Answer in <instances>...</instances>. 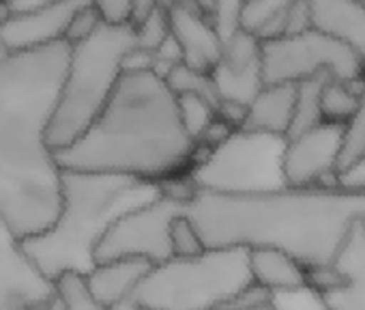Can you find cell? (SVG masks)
<instances>
[{
  "label": "cell",
  "mask_w": 365,
  "mask_h": 310,
  "mask_svg": "<svg viewBox=\"0 0 365 310\" xmlns=\"http://www.w3.org/2000/svg\"><path fill=\"white\" fill-rule=\"evenodd\" d=\"M56 293L63 310H106L88 293L84 278L78 274H65L56 280Z\"/></svg>",
  "instance_id": "cell-26"
},
{
  "label": "cell",
  "mask_w": 365,
  "mask_h": 310,
  "mask_svg": "<svg viewBox=\"0 0 365 310\" xmlns=\"http://www.w3.org/2000/svg\"><path fill=\"white\" fill-rule=\"evenodd\" d=\"M11 11H22V9H31V7H37L41 3H46V0H7Z\"/></svg>",
  "instance_id": "cell-33"
},
{
  "label": "cell",
  "mask_w": 365,
  "mask_h": 310,
  "mask_svg": "<svg viewBox=\"0 0 365 310\" xmlns=\"http://www.w3.org/2000/svg\"><path fill=\"white\" fill-rule=\"evenodd\" d=\"M363 3H365V0H363Z\"/></svg>",
  "instance_id": "cell-39"
},
{
  "label": "cell",
  "mask_w": 365,
  "mask_h": 310,
  "mask_svg": "<svg viewBox=\"0 0 365 310\" xmlns=\"http://www.w3.org/2000/svg\"><path fill=\"white\" fill-rule=\"evenodd\" d=\"M335 280L316 291L324 310H365V224H359L331 265Z\"/></svg>",
  "instance_id": "cell-15"
},
{
  "label": "cell",
  "mask_w": 365,
  "mask_h": 310,
  "mask_svg": "<svg viewBox=\"0 0 365 310\" xmlns=\"http://www.w3.org/2000/svg\"><path fill=\"white\" fill-rule=\"evenodd\" d=\"M170 248L172 256H196L207 250L198 229L185 214H180L170 226Z\"/></svg>",
  "instance_id": "cell-27"
},
{
  "label": "cell",
  "mask_w": 365,
  "mask_h": 310,
  "mask_svg": "<svg viewBox=\"0 0 365 310\" xmlns=\"http://www.w3.org/2000/svg\"><path fill=\"white\" fill-rule=\"evenodd\" d=\"M161 0H133V7H135V16H133V24L140 22L155 5H159Z\"/></svg>",
  "instance_id": "cell-32"
},
{
  "label": "cell",
  "mask_w": 365,
  "mask_h": 310,
  "mask_svg": "<svg viewBox=\"0 0 365 310\" xmlns=\"http://www.w3.org/2000/svg\"><path fill=\"white\" fill-rule=\"evenodd\" d=\"M88 0H46V3L11 11L0 22V48L3 52H24L65 41L67 26L78 9Z\"/></svg>",
  "instance_id": "cell-12"
},
{
  "label": "cell",
  "mask_w": 365,
  "mask_h": 310,
  "mask_svg": "<svg viewBox=\"0 0 365 310\" xmlns=\"http://www.w3.org/2000/svg\"><path fill=\"white\" fill-rule=\"evenodd\" d=\"M176 108H178V116H180L182 127H185L187 136L194 142H198L202 138V134L209 129V125L217 116L215 104L202 95H196V93H178L176 95Z\"/></svg>",
  "instance_id": "cell-23"
},
{
  "label": "cell",
  "mask_w": 365,
  "mask_h": 310,
  "mask_svg": "<svg viewBox=\"0 0 365 310\" xmlns=\"http://www.w3.org/2000/svg\"><path fill=\"white\" fill-rule=\"evenodd\" d=\"M341 151V125L322 121L286 140L284 177L288 186L335 184Z\"/></svg>",
  "instance_id": "cell-11"
},
{
  "label": "cell",
  "mask_w": 365,
  "mask_h": 310,
  "mask_svg": "<svg viewBox=\"0 0 365 310\" xmlns=\"http://www.w3.org/2000/svg\"><path fill=\"white\" fill-rule=\"evenodd\" d=\"M56 297V282L35 265L22 237L0 218V310H46Z\"/></svg>",
  "instance_id": "cell-10"
},
{
  "label": "cell",
  "mask_w": 365,
  "mask_h": 310,
  "mask_svg": "<svg viewBox=\"0 0 365 310\" xmlns=\"http://www.w3.org/2000/svg\"><path fill=\"white\" fill-rule=\"evenodd\" d=\"M286 136L237 127L220 144L202 155L187 175L194 190L217 194H260L286 184L284 153Z\"/></svg>",
  "instance_id": "cell-7"
},
{
  "label": "cell",
  "mask_w": 365,
  "mask_h": 310,
  "mask_svg": "<svg viewBox=\"0 0 365 310\" xmlns=\"http://www.w3.org/2000/svg\"><path fill=\"white\" fill-rule=\"evenodd\" d=\"M3 54H5V52H3V48H0V56H3Z\"/></svg>",
  "instance_id": "cell-38"
},
{
  "label": "cell",
  "mask_w": 365,
  "mask_h": 310,
  "mask_svg": "<svg viewBox=\"0 0 365 310\" xmlns=\"http://www.w3.org/2000/svg\"><path fill=\"white\" fill-rule=\"evenodd\" d=\"M327 78H309L303 82H297V97H294V114L290 123V136H297L318 123H322V112H320V91Z\"/></svg>",
  "instance_id": "cell-22"
},
{
  "label": "cell",
  "mask_w": 365,
  "mask_h": 310,
  "mask_svg": "<svg viewBox=\"0 0 365 310\" xmlns=\"http://www.w3.org/2000/svg\"><path fill=\"white\" fill-rule=\"evenodd\" d=\"M250 271L254 284L275 295H286L309 286L307 269L290 254L275 248H252Z\"/></svg>",
  "instance_id": "cell-19"
},
{
  "label": "cell",
  "mask_w": 365,
  "mask_h": 310,
  "mask_svg": "<svg viewBox=\"0 0 365 310\" xmlns=\"http://www.w3.org/2000/svg\"><path fill=\"white\" fill-rule=\"evenodd\" d=\"M159 192L161 186L127 175L61 169V209L46 231L22 239L24 250L54 282L65 274L86 276L106 231Z\"/></svg>",
  "instance_id": "cell-4"
},
{
  "label": "cell",
  "mask_w": 365,
  "mask_h": 310,
  "mask_svg": "<svg viewBox=\"0 0 365 310\" xmlns=\"http://www.w3.org/2000/svg\"><path fill=\"white\" fill-rule=\"evenodd\" d=\"M292 0H241L237 29L254 35L258 41L282 37L286 31V11Z\"/></svg>",
  "instance_id": "cell-20"
},
{
  "label": "cell",
  "mask_w": 365,
  "mask_h": 310,
  "mask_svg": "<svg viewBox=\"0 0 365 310\" xmlns=\"http://www.w3.org/2000/svg\"><path fill=\"white\" fill-rule=\"evenodd\" d=\"M365 155V89L361 93L359 106L352 116L341 125V151H339V169L350 166Z\"/></svg>",
  "instance_id": "cell-25"
},
{
  "label": "cell",
  "mask_w": 365,
  "mask_h": 310,
  "mask_svg": "<svg viewBox=\"0 0 365 310\" xmlns=\"http://www.w3.org/2000/svg\"><path fill=\"white\" fill-rule=\"evenodd\" d=\"M260 74L264 84H297L320 76L361 82L365 80V63L344 41L309 29L260 41Z\"/></svg>",
  "instance_id": "cell-8"
},
{
  "label": "cell",
  "mask_w": 365,
  "mask_h": 310,
  "mask_svg": "<svg viewBox=\"0 0 365 310\" xmlns=\"http://www.w3.org/2000/svg\"><path fill=\"white\" fill-rule=\"evenodd\" d=\"M312 29L350 46L365 63V3L363 0H307Z\"/></svg>",
  "instance_id": "cell-16"
},
{
  "label": "cell",
  "mask_w": 365,
  "mask_h": 310,
  "mask_svg": "<svg viewBox=\"0 0 365 310\" xmlns=\"http://www.w3.org/2000/svg\"><path fill=\"white\" fill-rule=\"evenodd\" d=\"M241 0H215V26L222 41L237 31V11Z\"/></svg>",
  "instance_id": "cell-30"
},
{
  "label": "cell",
  "mask_w": 365,
  "mask_h": 310,
  "mask_svg": "<svg viewBox=\"0 0 365 310\" xmlns=\"http://www.w3.org/2000/svg\"><path fill=\"white\" fill-rule=\"evenodd\" d=\"M69 46L0 56V218L22 239L46 231L61 209V166L48 142Z\"/></svg>",
  "instance_id": "cell-2"
},
{
  "label": "cell",
  "mask_w": 365,
  "mask_h": 310,
  "mask_svg": "<svg viewBox=\"0 0 365 310\" xmlns=\"http://www.w3.org/2000/svg\"><path fill=\"white\" fill-rule=\"evenodd\" d=\"M163 80L172 89L174 95H178V93H196V95H202L209 101H213L215 108L220 104V97H217L215 84L211 80V74H202V71H196V69L182 65V63H176L163 74Z\"/></svg>",
  "instance_id": "cell-24"
},
{
  "label": "cell",
  "mask_w": 365,
  "mask_h": 310,
  "mask_svg": "<svg viewBox=\"0 0 365 310\" xmlns=\"http://www.w3.org/2000/svg\"><path fill=\"white\" fill-rule=\"evenodd\" d=\"M294 97H297V84L290 82L262 84L245 108L241 129L267 131L288 138L292 114H294Z\"/></svg>",
  "instance_id": "cell-17"
},
{
  "label": "cell",
  "mask_w": 365,
  "mask_h": 310,
  "mask_svg": "<svg viewBox=\"0 0 365 310\" xmlns=\"http://www.w3.org/2000/svg\"><path fill=\"white\" fill-rule=\"evenodd\" d=\"M190 190V184L187 190L163 186L155 199L123 214L97 244L95 265L114 259H140L155 265L170 259V226L182 214Z\"/></svg>",
  "instance_id": "cell-9"
},
{
  "label": "cell",
  "mask_w": 365,
  "mask_h": 310,
  "mask_svg": "<svg viewBox=\"0 0 365 310\" xmlns=\"http://www.w3.org/2000/svg\"><path fill=\"white\" fill-rule=\"evenodd\" d=\"M252 284L247 248H207L150 265L129 297L140 310H224Z\"/></svg>",
  "instance_id": "cell-6"
},
{
  "label": "cell",
  "mask_w": 365,
  "mask_h": 310,
  "mask_svg": "<svg viewBox=\"0 0 365 310\" xmlns=\"http://www.w3.org/2000/svg\"><path fill=\"white\" fill-rule=\"evenodd\" d=\"M247 310H279V306L275 304V299H271V301H264V304L252 306V308H247Z\"/></svg>",
  "instance_id": "cell-35"
},
{
  "label": "cell",
  "mask_w": 365,
  "mask_h": 310,
  "mask_svg": "<svg viewBox=\"0 0 365 310\" xmlns=\"http://www.w3.org/2000/svg\"><path fill=\"white\" fill-rule=\"evenodd\" d=\"M168 31L178 46L180 63L196 71L211 74L222 56V37L211 18L196 3H165Z\"/></svg>",
  "instance_id": "cell-14"
},
{
  "label": "cell",
  "mask_w": 365,
  "mask_h": 310,
  "mask_svg": "<svg viewBox=\"0 0 365 310\" xmlns=\"http://www.w3.org/2000/svg\"><path fill=\"white\" fill-rule=\"evenodd\" d=\"M46 310H63V306H61V299L56 297V301H54V304H50Z\"/></svg>",
  "instance_id": "cell-36"
},
{
  "label": "cell",
  "mask_w": 365,
  "mask_h": 310,
  "mask_svg": "<svg viewBox=\"0 0 365 310\" xmlns=\"http://www.w3.org/2000/svg\"><path fill=\"white\" fill-rule=\"evenodd\" d=\"M182 214L207 248H275L314 271L331 267L348 235L365 224V190L318 184L217 194L192 188Z\"/></svg>",
  "instance_id": "cell-1"
},
{
  "label": "cell",
  "mask_w": 365,
  "mask_h": 310,
  "mask_svg": "<svg viewBox=\"0 0 365 310\" xmlns=\"http://www.w3.org/2000/svg\"><path fill=\"white\" fill-rule=\"evenodd\" d=\"M211 80L220 101L247 108L264 84L260 74V41L241 29L228 35L222 44V56L211 71Z\"/></svg>",
  "instance_id": "cell-13"
},
{
  "label": "cell",
  "mask_w": 365,
  "mask_h": 310,
  "mask_svg": "<svg viewBox=\"0 0 365 310\" xmlns=\"http://www.w3.org/2000/svg\"><path fill=\"white\" fill-rule=\"evenodd\" d=\"M363 89H365V80H361V82H341V80L327 78L324 84H322V91H320L322 121L344 125L352 116V112L356 110Z\"/></svg>",
  "instance_id": "cell-21"
},
{
  "label": "cell",
  "mask_w": 365,
  "mask_h": 310,
  "mask_svg": "<svg viewBox=\"0 0 365 310\" xmlns=\"http://www.w3.org/2000/svg\"><path fill=\"white\" fill-rule=\"evenodd\" d=\"M106 310H140V308H138V304H135L131 297H125V299H120V301L112 304V306H110V308H106Z\"/></svg>",
  "instance_id": "cell-34"
},
{
  "label": "cell",
  "mask_w": 365,
  "mask_h": 310,
  "mask_svg": "<svg viewBox=\"0 0 365 310\" xmlns=\"http://www.w3.org/2000/svg\"><path fill=\"white\" fill-rule=\"evenodd\" d=\"M138 50L133 24H106L69 46V59L48 129L54 151L71 144L101 112Z\"/></svg>",
  "instance_id": "cell-5"
},
{
  "label": "cell",
  "mask_w": 365,
  "mask_h": 310,
  "mask_svg": "<svg viewBox=\"0 0 365 310\" xmlns=\"http://www.w3.org/2000/svg\"><path fill=\"white\" fill-rule=\"evenodd\" d=\"M165 3H196V0H165Z\"/></svg>",
  "instance_id": "cell-37"
},
{
  "label": "cell",
  "mask_w": 365,
  "mask_h": 310,
  "mask_svg": "<svg viewBox=\"0 0 365 310\" xmlns=\"http://www.w3.org/2000/svg\"><path fill=\"white\" fill-rule=\"evenodd\" d=\"M106 24H133V0H88Z\"/></svg>",
  "instance_id": "cell-29"
},
{
  "label": "cell",
  "mask_w": 365,
  "mask_h": 310,
  "mask_svg": "<svg viewBox=\"0 0 365 310\" xmlns=\"http://www.w3.org/2000/svg\"><path fill=\"white\" fill-rule=\"evenodd\" d=\"M67 171L127 175L157 186L187 179L196 142L180 123L176 95L153 67H125L95 121L54 151Z\"/></svg>",
  "instance_id": "cell-3"
},
{
  "label": "cell",
  "mask_w": 365,
  "mask_h": 310,
  "mask_svg": "<svg viewBox=\"0 0 365 310\" xmlns=\"http://www.w3.org/2000/svg\"><path fill=\"white\" fill-rule=\"evenodd\" d=\"M101 18L99 14L88 5H84L82 9L76 11V16L71 18L69 26H67V33H65V44L67 46H73V44H80L84 41L88 35H93L99 26H101Z\"/></svg>",
  "instance_id": "cell-28"
},
{
  "label": "cell",
  "mask_w": 365,
  "mask_h": 310,
  "mask_svg": "<svg viewBox=\"0 0 365 310\" xmlns=\"http://www.w3.org/2000/svg\"><path fill=\"white\" fill-rule=\"evenodd\" d=\"M335 184L350 190H365V155L335 175Z\"/></svg>",
  "instance_id": "cell-31"
},
{
  "label": "cell",
  "mask_w": 365,
  "mask_h": 310,
  "mask_svg": "<svg viewBox=\"0 0 365 310\" xmlns=\"http://www.w3.org/2000/svg\"><path fill=\"white\" fill-rule=\"evenodd\" d=\"M148 269L150 263L140 259H114L97 263L82 278L93 299L99 306L110 308L112 304L129 297Z\"/></svg>",
  "instance_id": "cell-18"
}]
</instances>
